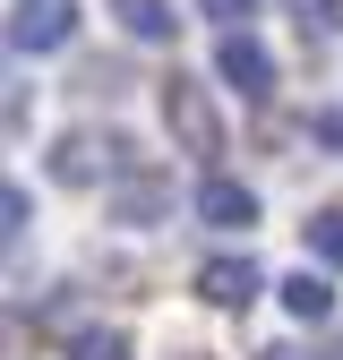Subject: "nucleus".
Instances as JSON below:
<instances>
[{
	"label": "nucleus",
	"instance_id": "12",
	"mask_svg": "<svg viewBox=\"0 0 343 360\" xmlns=\"http://www.w3.org/2000/svg\"><path fill=\"white\" fill-rule=\"evenodd\" d=\"M163 206V189H146V180H129V189H120V223H146Z\"/></svg>",
	"mask_w": 343,
	"mask_h": 360
},
{
	"label": "nucleus",
	"instance_id": "3",
	"mask_svg": "<svg viewBox=\"0 0 343 360\" xmlns=\"http://www.w3.org/2000/svg\"><path fill=\"white\" fill-rule=\"evenodd\" d=\"M69 34H77V0H18V18H9L18 52H60Z\"/></svg>",
	"mask_w": 343,
	"mask_h": 360
},
{
	"label": "nucleus",
	"instance_id": "16",
	"mask_svg": "<svg viewBox=\"0 0 343 360\" xmlns=\"http://www.w3.org/2000/svg\"><path fill=\"white\" fill-rule=\"evenodd\" d=\"M326 360H343V343H335V352H326Z\"/></svg>",
	"mask_w": 343,
	"mask_h": 360
},
{
	"label": "nucleus",
	"instance_id": "4",
	"mask_svg": "<svg viewBox=\"0 0 343 360\" xmlns=\"http://www.w3.org/2000/svg\"><path fill=\"white\" fill-rule=\"evenodd\" d=\"M257 292H266V275L249 257H206L198 266V300H214V309H249Z\"/></svg>",
	"mask_w": 343,
	"mask_h": 360
},
{
	"label": "nucleus",
	"instance_id": "14",
	"mask_svg": "<svg viewBox=\"0 0 343 360\" xmlns=\"http://www.w3.org/2000/svg\"><path fill=\"white\" fill-rule=\"evenodd\" d=\"M257 360H300V352H292V343H275V352H257Z\"/></svg>",
	"mask_w": 343,
	"mask_h": 360
},
{
	"label": "nucleus",
	"instance_id": "5",
	"mask_svg": "<svg viewBox=\"0 0 343 360\" xmlns=\"http://www.w3.org/2000/svg\"><path fill=\"white\" fill-rule=\"evenodd\" d=\"M198 223H214V232H249V223H257V198L240 189V180L206 172V189H198Z\"/></svg>",
	"mask_w": 343,
	"mask_h": 360
},
{
	"label": "nucleus",
	"instance_id": "15",
	"mask_svg": "<svg viewBox=\"0 0 343 360\" xmlns=\"http://www.w3.org/2000/svg\"><path fill=\"white\" fill-rule=\"evenodd\" d=\"M181 360H206V352H181Z\"/></svg>",
	"mask_w": 343,
	"mask_h": 360
},
{
	"label": "nucleus",
	"instance_id": "9",
	"mask_svg": "<svg viewBox=\"0 0 343 360\" xmlns=\"http://www.w3.org/2000/svg\"><path fill=\"white\" fill-rule=\"evenodd\" d=\"M309 249H318L326 266H343V206H318V214H309Z\"/></svg>",
	"mask_w": 343,
	"mask_h": 360
},
{
	"label": "nucleus",
	"instance_id": "10",
	"mask_svg": "<svg viewBox=\"0 0 343 360\" xmlns=\"http://www.w3.org/2000/svg\"><path fill=\"white\" fill-rule=\"evenodd\" d=\"M69 360H129V335L95 326V335H77V352H69Z\"/></svg>",
	"mask_w": 343,
	"mask_h": 360
},
{
	"label": "nucleus",
	"instance_id": "6",
	"mask_svg": "<svg viewBox=\"0 0 343 360\" xmlns=\"http://www.w3.org/2000/svg\"><path fill=\"white\" fill-rule=\"evenodd\" d=\"M283 309H292L300 326H318V318H335V283L300 266V275H283Z\"/></svg>",
	"mask_w": 343,
	"mask_h": 360
},
{
	"label": "nucleus",
	"instance_id": "2",
	"mask_svg": "<svg viewBox=\"0 0 343 360\" xmlns=\"http://www.w3.org/2000/svg\"><path fill=\"white\" fill-rule=\"evenodd\" d=\"M214 77L240 86L249 103L275 95V60H266V43H257V34H224V43H214Z\"/></svg>",
	"mask_w": 343,
	"mask_h": 360
},
{
	"label": "nucleus",
	"instance_id": "13",
	"mask_svg": "<svg viewBox=\"0 0 343 360\" xmlns=\"http://www.w3.org/2000/svg\"><path fill=\"white\" fill-rule=\"evenodd\" d=\"M309 138H318V146H335V155H343V112H309Z\"/></svg>",
	"mask_w": 343,
	"mask_h": 360
},
{
	"label": "nucleus",
	"instance_id": "7",
	"mask_svg": "<svg viewBox=\"0 0 343 360\" xmlns=\"http://www.w3.org/2000/svg\"><path fill=\"white\" fill-rule=\"evenodd\" d=\"M112 9H120V26L138 34V43H172V26H181L172 0H112Z\"/></svg>",
	"mask_w": 343,
	"mask_h": 360
},
{
	"label": "nucleus",
	"instance_id": "8",
	"mask_svg": "<svg viewBox=\"0 0 343 360\" xmlns=\"http://www.w3.org/2000/svg\"><path fill=\"white\" fill-rule=\"evenodd\" d=\"M103 172V155H95V138H86V129H69L60 138V155H52V180H69V189H86V180Z\"/></svg>",
	"mask_w": 343,
	"mask_h": 360
},
{
	"label": "nucleus",
	"instance_id": "11",
	"mask_svg": "<svg viewBox=\"0 0 343 360\" xmlns=\"http://www.w3.org/2000/svg\"><path fill=\"white\" fill-rule=\"evenodd\" d=\"M198 9L224 26V34H249V9H257V0H198Z\"/></svg>",
	"mask_w": 343,
	"mask_h": 360
},
{
	"label": "nucleus",
	"instance_id": "1",
	"mask_svg": "<svg viewBox=\"0 0 343 360\" xmlns=\"http://www.w3.org/2000/svg\"><path fill=\"white\" fill-rule=\"evenodd\" d=\"M163 129H172V138H181V155H198V163L224 155V120H214L206 86H198V77H181V69L163 77Z\"/></svg>",
	"mask_w": 343,
	"mask_h": 360
}]
</instances>
